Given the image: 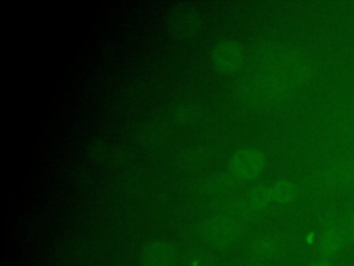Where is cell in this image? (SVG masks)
I'll return each instance as SVG.
<instances>
[{
	"instance_id": "cell-7",
	"label": "cell",
	"mask_w": 354,
	"mask_h": 266,
	"mask_svg": "<svg viewBox=\"0 0 354 266\" xmlns=\"http://www.w3.org/2000/svg\"><path fill=\"white\" fill-rule=\"evenodd\" d=\"M216 64L223 69H232L235 68L242 60V50L241 47L232 40L220 42L213 53Z\"/></svg>"
},
{
	"instance_id": "cell-3",
	"label": "cell",
	"mask_w": 354,
	"mask_h": 266,
	"mask_svg": "<svg viewBox=\"0 0 354 266\" xmlns=\"http://www.w3.org/2000/svg\"><path fill=\"white\" fill-rule=\"evenodd\" d=\"M336 213H329L324 220V227L318 237V249L322 258H330L339 254L344 241V230L337 226Z\"/></svg>"
},
{
	"instance_id": "cell-9",
	"label": "cell",
	"mask_w": 354,
	"mask_h": 266,
	"mask_svg": "<svg viewBox=\"0 0 354 266\" xmlns=\"http://www.w3.org/2000/svg\"><path fill=\"white\" fill-rule=\"evenodd\" d=\"M279 241L275 238V237H263L260 240H257L254 242V249L260 254V255H266V256H270V255H274L278 252L279 249Z\"/></svg>"
},
{
	"instance_id": "cell-2",
	"label": "cell",
	"mask_w": 354,
	"mask_h": 266,
	"mask_svg": "<svg viewBox=\"0 0 354 266\" xmlns=\"http://www.w3.org/2000/svg\"><path fill=\"white\" fill-rule=\"evenodd\" d=\"M310 75V65L303 61H290L277 68L264 78V87L268 91H285L301 83Z\"/></svg>"
},
{
	"instance_id": "cell-12",
	"label": "cell",
	"mask_w": 354,
	"mask_h": 266,
	"mask_svg": "<svg viewBox=\"0 0 354 266\" xmlns=\"http://www.w3.org/2000/svg\"><path fill=\"white\" fill-rule=\"evenodd\" d=\"M311 266H333L328 258H319L311 263Z\"/></svg>"
},
{
	"instance_id": "cell-11",
	"label": "cell",
	"mask_w": 354,
	"mask_h": 266,
	"mask_svg": "<svg viewBox=\"0 0 354 266\" xmlns=\"http://www.w3.org/2000/svg\"><path fill=\"white\" fill-rule=\"evenodd\" d=\"M343 230L354 241V208L346 213L343 219Z\"/></svg>"
},
{
	"instance_id": "cell-1",
	"label": "cell",
	"mask_w": 354,
	"mask_h": 266,
	"mask_svg": "<svg viewBox=\"0 0 354 266\" xmlns=\"http://www.w3.org/2000/svg\"><path fill=\"white\" fill-rule=\"evenodd\" d=\"M319 190H340L354 183V159H335L318 168L311 176Z\"/></svg>"
},
{
	"instance_id": "cell-10",
	"label": "cell",
	"mask_w": 354,
	"mask_h": 266,
	"mask_svg": "<svg viewBox=\"0 0 354 266\" xmlns=\"http://www.w3.org/2000/svg\"><path fill=\"white\" fill-rule=\"evenodd\" d=\"M171 22L178 29L189 30L191 25H194L196 22V15H194V12L188 11V10H178V11L174 12V17H173Z\"/></svg>"
},
{
	"instance_id": "cell-8",
	"label": "cell",
	"mask_w": 354,
	"mask_h": 266,
	"mask_svg": "<svg viewBox=\"0 0 354 266\" xmlns=\"http://www.w3.org/2000/svg\"><path fill=\"white\" fill-rule=\"evenodd\" d=\"M239 230L241 224L230 218H213L205 223V231L218 237H231L238 234Z\"/></svg>"
},
{
	"instance_id": "cell-4",
	"label": "cell",
	"mask_w": 354,
	"mask_h": 266,
	"mask_svg": "<svg viewBox=\"0 0 354 266\" xmlns=\"http://www.w3.org/2000/svg\"><path fill=\"white\" fill-rule=\"evenodd\" d=\"M263 163L264 157L260 151L246 148L235 154V157L231 161V169L236 176L242 179H250L261 170Z\"/></svg>"
},
{
	"instance_id": "cell-6",
	"label": "cell",
	"mask_w": 354,
	"mask_h": 266,
	"mask_svg": "<svg viewBox=\"0 0 354 266\" xmlns=\"http://www.w3.org/2000/svg\"><path fill=\"white\" fill-rule=\"evenodd\" d=\"M173 249L165 241H152L142 251V263L145 266H173Z\"/></svg>"
},
{
	"instance_id": "cell-5",
	"label": "cell",
	"mask_w": 354,
	"mask_h": 266,
	"mask_svg": "<svg viewBox=\"0 0 354 266\" xmlns=\"http://www.w3.org/2000/svg\"><path fill=\"white\" fill-rule=\"evenodd\" d=\"M300 186L288 179H281L278 181H274L268 186L261 187L256 193L267 202H289L296 200L300 195Z\"/></svg>"
}]
</instances>
